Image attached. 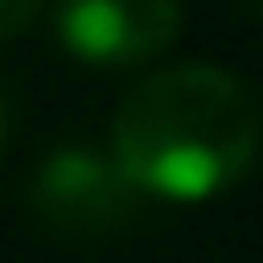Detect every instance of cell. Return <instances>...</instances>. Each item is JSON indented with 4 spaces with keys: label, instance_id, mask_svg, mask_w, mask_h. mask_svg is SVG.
Returning a JSON list of instances; mask_svg holds the SVG:
<instances>
[{
    "label": "cell",
    "instance_id": "obj_1",
    "mask_svg": "<svg viewBox=\"0 0 263 263\" xmlns=\"http://www.w3.org/2000/svg\"><path fill=\"white\" fill-rule=\"evenodd\" d=\"M107 151L145 199L194 204L253 172L263 151V113L231 70L166 65L118 97Z\"/></svg>",
    "mask_w": 263,
    "mask_h": 263
},
{
    "label": "cell",
    "instance_id": "obj_2",
    "mask_svg": "<svg viewBox=\"0 0 263 263\" xmlns=\"http://www.w3.org/2000/svg\"><path fill=\"white\" fill-rule=\"evenodd\" d=\"M27 204L38 215V226H49V231L76 236V242H102V236H118L140 220L145 194L129 183L113 151L59 145L38 161V172L27 183Z\"/></svg>",
    "mask_w": 263,
    "mask_h": 263
},
{
    "label": "cell",
    "instance_id": "obj_3",
    "mask_svg": "<svg viewBox=\"0 0 263 263\" xmlns=\"http://www.w3.org/2000/svg\"><path fill=\"white\" fill-rule=\"evenodd\" d=\"M65 54L97 70H135L172 49L183 27L177 0H49Z\"/></svg>",
    "mask_w": 263,
    "mask_h": 263
},
{
    "label": "cell",
    "instance_id": "obj_4",
    "mask_svg": "<svg viewBox=\"0 0 263 263\" xmlns=\"http://www.w3.org/2000/svg\"><path fill=\"white\" fill-rule=\"evenodd\" d=\"M43 6H49V0H0V43L27 32L32 22L43 16Z\"/></svg>",
    "mask_w": 263,
    "mask_h": 263
},
{
    "label": "cell",
    "instance_id": "obj_5",
    "mask_svg": "<svg viewBox=\"0 0 263 263\" xmlns=\"http://www.w3.org/2000/svg\"><path fill=\"white\" fill-rule=\"evenodd\" d=\"M6 135H11V102H6V91H0V151H6Z\"/></svg>",
    "mask_w": 263,
    "mask_h": 263
},
{
    "label": "cell",
    "instance_id": "obj_6",
    "mask_svg": "<svg viewBox=\"0 0 263 263\" xmlns=\"http://www.w3.org/2000/svg\"><path fill=\"white\" fill-rule=\"evenodd\" d=\"M253 11H258V16H263V0H253Z\"/></svg>",
    "mask_w": 263,
    "mask_h": 263
}]
</instances>
